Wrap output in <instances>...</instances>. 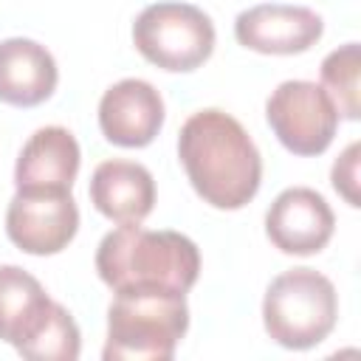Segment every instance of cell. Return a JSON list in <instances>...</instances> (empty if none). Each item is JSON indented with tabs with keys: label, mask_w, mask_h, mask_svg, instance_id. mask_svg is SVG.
<instances>
[{
	"label": "cell",
	"mask_w": 361,
	"mask_h": 361,
	"mask_svg": "<svg viewBox=\"0 0 361 361\" xmlns=\"http://www.w3.org/2000/svg\"><path fill=\"white\" fill-rule=\"evenodd\" d=\"M90 203L118 226L141 223L155 206V180L144 164L113 158L90 175Z\"/></svg>",
	"instance_id": "13"
},
{
	"label": "cell",
	"mask_w": 361,
	"mask_h": 361,
	"mask_svg": "<svg viewBox=\"0 0 361 361\" xmlns=\"http://www.w3.org/2000/svg\"><path fill=\"white\" fill-rule=\"evenodd\" d=\"M96 271L113 293L141 288L189 293L200 274V251L180 231H152L130 223L102 237Z\"/></svg>",
	"instance_id": "2"
},
{
	"label": "cell",
	"mask_w": 361,
	"mask_h": 361,
	"mask_svg": "<svg viewBox=\"0 0 361 361\" xmlns=\"http://www.w3.org/2000/svg\"><path fill=\"white\" fill-rule=\"evenodd\" d=\"M178 158L203 203L234 212L254 200L262 183V158L245 127L226 110L192 113L178 135Z\"/></svg>",
	"instance_id": "1"
},
{
	"label": "cell",
	"mask_w": 361,
	"mask_h": 361,
	"mask_svg": "<svg viewBox=\"0 0 361 361\" xmlns=\"http://www.w3.org/2000/svg\"><path fill=\"white\" fill-rule=\"evenodd\" d=\"M79 231V206L71 192H17L6 209L8 240L34 257L68 248Z\"/></svg>",
	"instance_id": "7"
},
{
	"label": "cell",
	"mask_w": 361,
	"mask_h": 361,
	"mask_svg": "<svg viewBox=\"0 0 361 361\" xmlns=\"http://www.w3.org/2000/svg\"><path fill=\"white\" fill-rule=\"evenodd\" d=\"M338 319V293L333 282L313 268H290L271 279L262 299L265 333L288 350L322 344Z\"/></svg>",
	"instance_id": "4"
},
{
	"label": "cell",
	"mask_w": 361,
	"mask_h": 361,
	"mask_svg": "<svg viewBox=\"0 0 361 361\" xmlns=\"http://www.w3.org/2000/svg\"><path fill=\"white\" fill-rule=\"evenodd\" d=\"M336 228V214L327 200L310 186H290L276 195L265 214V234L282 251L293 257H310L322 251Z\"/></svg>",
	"instance_id": "9"
},
{
	"label": "cell",
	"mask_w": 361,
	"mask_h": 361,
	"mask_svg": "<svg viewBox=\"0 0 361 361\" xmlns=\"http://www.w3.org/2000/svg\"><path fill=\"white\" fill-rule=\"evenodd\" d=\"M265 118L293 155H322L338 130V110L327 90L307 79L282 82L265 102Z\"/></svg>",
	"instance_id": "6"
},
{
	"label": "cell",
	"mask_w": 361,
	"mask_h": 361,
	"mask_svg": "<svg viewBox=\"0 0 361 361\" xmlns=\"http://www.w3.org/2000/svg\"><path fill=\"white\" fill-rule=\"evenodd\" d=\"M56 305L37 276L20 265H0V341L20 355L48 327Z\"/></svg>",
	"instance_id": "12"
},
{
	"label": "cell",
	"mask_w": 361,
	"mask_h": 361,
	"mask_svg": "<svg viewBox=\"0 0 361 361\" xmlns=\"http://www.w3.org/2000/svg\"><path fill=\"white\" fill-rule=\"evenodd\" d=\"M358 158H361V144L353 141V144L336 158L333 172H330L333 189H336L353 209L361 206V197H358Z\"/></svg>",
	"instance_id": "16"
},
{
	"label": "cell",
	"mask_w": 361,
	"mask_h": 361,
	"mask_svg": "<svg viewBox=\"0 0 361 361\" xmlns=\"http://www.w3.org/2000/svg\"><path fill=\"white\" fill-rule=\"evenodd\" d=\"M135 51L161 71L189 73L214 51V23L192 3H152L133 23Z\"/></svg>",
	"instance_id": "5"
},
{
	"label": "cell",
	"mask_w": 361,
	"mask_h": 361,
	"mask_svg": "<svg viewBox=\"0 0 361 361\" xmlns=\"http://www.w3.org/2000/svg\"><path fill=\"white\" fill-rule=\"evenodd\" d=\"M79 164L82 152L71 130L39 127L17 155L14 186L17 192H71Z\"/></svg>",
	"instance_id": "11"
},
{
	"label": "cell",
	"mask_w": 361,
	"mask_h": 361,
	"mask_svg": "<svg viewBox=\"0 0 361 361\" xmlns=\"http://www.w3.org/2000/svg\"><path fill=\"white\" fill-rule=\"evenodd\" d=\"M324 34V20L307 6L259 3L237 14L234 37L257 54L290 56L313 48Z\"/></svg>",
	"instance_id": "8"
},
{
	"label": "cell",
	"mask_w": 361,
	"mask_h": 361,
	"mask_svg": "<svg viewBox=\"0 0 361 361\" xmlns=\"http://www.w3.org/2000/svg\"><path fill=\"white\" fill-rule=\"evenodd\" d=\"M59 71L51 51L34 39L11 37L0 42V102L37 107L56 90Z\"/></svg>",
	"instance_id": "14"
},
{
	"label": "cell",
	"mask_w": 361,
	"mask_h": 361,
	"mask_svg": "<svg viewBox=\"0 0 361 361\" xmlns=\"http://www.w3.org/2000/svg\"><path fill=\"white\" fill-rule=\"evenodd\" d=\"M189 330L186 293L121 290L107 307L104 361H169Z\"/></svg>",
	"instance_id": "3"
},
{
	"label": "cell",
	"mask_w": 361,
	"mask_h": 361,
	"mask_svg": "<svg viewBox=\"0 0 361 361\" xmlns=\"http://www.w3.org/2000/svg\"><path fill=\"white\" fill-rule=\"evenodd\" d=\"M164 99L144 79H121L110 85L99 102L102 135L127 149H138L155 141L164 127Z\"/></svg>",
	"instance_id": "10"
},
{
	"label": "cell",
	"mask_w": 361,
	"mask_h": 361,
	"mask_svg": "<svg viewBox=\"0 0 361 361\" xmlns=\"http://www.w3.org/2000/svg\"><path fill=\"white\" fill-rule=\"evenodd\" d=\"M358 76H361V48L358 42H347L336 51H330L322 62V87L333 99L338 118L358 121L361 116V90H358Z\"/></svg>",
	"instance_id": "15"
}]
</instances>
